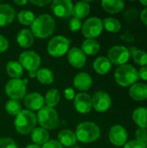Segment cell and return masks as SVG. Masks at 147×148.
I'll return each instance as SVG.
<instances>
[{"mask_svg":"<svg viewBox=\"0 0 147 148\" xmlns=\"http://www.w3.org/2000/svg\"><path fill=\"white\" fill-rule=\"evenodd\" d=\"M9 49V41L8 39L3 36V35H0V53L5 52Z\"/></svg>","mask_w":147,"mask_h":148,"instance_id":"obj_41","label":"cell"},{"mask_svg":"<svg viewBox=\"0 0 147 148\" xmlns=\"http://www.w3.org/2000/svg\"><path fill=\"white\" fill-rule=\"evenodd\" d=\"M55 30V21L49 14H42L36 17L31 25V32L34 36L45 39L54 34Z\"/></svg>","mask_w":147,"mask_h":148,"instance_id":"obj_1","label":"cell"},{"mask_svg":"<svg viewBox=\"0 0 147 148\" xmlns=\"http://www.w3.org/2000/svg\"><path fill=\"white\" fill-rule=\"evenodd\" d=\"M139 3L142 4L143 6H146L147 8V0H140L139 1Z\"/></svg>","mask_w":147,"mask_h":148,"instance_id":"obj_49","label":"cell"},{"mask_svg":"<svg viewBox=\"0 0 147 148\" xmlns=\"http://www.w3.org/2000/svg\"><path fill=\"white\" fill-rule=\"evenodd\" d=\"M92 99V107L98 113H105L112 106V99L105 91H97L94 94Z\"/></svg>","mask_w":147,"mask_h":148,"instance_id":"obj_11","label":"cell"},{"mask_svg":"<svg viewBox=\"0 0 147 148\" xmlns=\"http://www.w3.org/2000/svg\"><path fill=\"white\" fill-rule=\"evenodd\" d=\"M61 99V95L58 89L56 88H52L49 89L44 97V102L46 103L47 107L54 108V107L57 106Z\"/></svg>","mask_w":147,"mask_h":148,"instance_id":"obj_31","label":"cell"},{"mask_svg":"<svg viewBox=\"0 0 147 148\" xmlns=\"http://www.w3.org/2000/svg\"><path fill=\"white\" fill-rule=\"evenodd\" d=\"M135 140L144 143L147 147V129L139 127L135 131Z\"/></svg>","mask_w":147,"mask_h":148,"instance_id":"obj_35","label":"cell"},{"mask_svg":"<svg viewBox=\"0 0 147 148\" xmlns=\"http://www.w3.org/2000/svg\"><path fill=\"white\" fill-rule=\"evenodd\" d=\"M138 16H139V12L135 9H129L124 14V17L128 22H133Z\"/></svg>","mask_w":147,"mask_h":148,"instance_id":"obj_39","label":"cell"},{"mask_svg":"<svg viewBox=\"0 0 147 148\" xmlns=\"http://www.w3.org/2000/svg\"><path fill=\"white\" fill-rule=\"evenodd\" d=\"M16 42L22 48L27 49L31 47L34 42V36L31 30L28 29H21L16 36Z\"/></svg>","mask_w":147,"mask_h":148,"instance_id":"obj_22","label":"cell"},{"mask_svg":"<svg viewBox=\"0 0 147 148\" xmlns=\"http://www.w3.org/2000/svg\"><path fill=\"white\" fill-rule=\"evenodd\" d=\"M103 10L109 14H117L123 10L125 2L122 0H103L101 2Z\"/></svg>","mask_w":147,"mask_h":148,"instance_id":"obj_21","label":"cell"},{"mask_svg":"<svg viewBox=\"0 0 147 148\" xmlns=\"http://www.w3.org/2000/svg\"><path fill=\"white\" fill-rule=\"evenodd\" d=\"M130 97L136 101H143L147 99V84L142 82H136L130 87Z\"/></svg>","mask_w":147,"mask_h":148,"instance_id":"obj_19","label":"cell"},{"mask_svg":"<svg viewBox=\"0 0 147 148\" xmlns=\"http://www.w3.org/2000/svg\"><path fill=\"white\" fill-rule=\"evenodd\" d=\"M30 3L38 7H43V6H46L47 4H49L50 3V1L49 0H47V1H45V0H36V1L31 0Z\"/></svg>","mask_w":147,"mask_h":148,"instance_id":"obj_44","label":"cell"},{"mask_svg":"<svg viewBox=\"0 0 147 148\" xmlns=\"http://www.w3.org/2000/svg\"><path fill=\"white\" fill-rule=\"evenodd\" d=\"M73 84L75 88L78 90L85 92L91 88L93 84V79L88 73L81 72L75 76L73 80Z\"/></svg>","mask_w":147,"mask_h":148,"instance_id":"obj_18","label":"cell"},{"mask_svg":"<svg viewBox=\"0 0 147 148\" xmlns=\"http://www.w3.org/2000/svg\"><path fill=\"white\" fill-rule=\"evenodd\" d=\"M64 96H65V98L68 101L74 100L75 99V90L72 88H65V90H64Z\"/></svg>","mask_w":147,"mask_h":148,"instance_id":"obj_42","label":"cell"},{"mask_svg":"<svg viewBox=\"0 0 147 148\" xmlns=\"http://www.w3.org/2000/svg\"><path fill=\"white\" fill-rule=\"evenodd\" d=\"M27 3H28V1H26V0H14V3L16 5H19V6L25 5Z\"/></svg>","mask_w":147,"mask_h":148,"instance_id":"obj_46","label":"cell"},{"mask_svg":"<svg viewBox=\"0 0 147 148\" xmlns=\"http://www.w3.org/2000/svg\"><path fill=\"white\" fill-rule=\"evenodd\" d=\"M37 120L36 114L29 110H22L16 116L14 121V126L16 132L20 134L26 135L30 134L36 127Z\"/></svg>","mask_w":147,"mask_h":148,"instance_id":"obj_4","label":"cell"},{"mask_svg":"<svg viewBox=\"0 0 147 148\" xmlns=\"http://www.w3.org/2000/svg\"><path fill=\"white\" fill-rule=\"evenodd\" d=\"M0 3H1V2H0Z\"/></svg>","mask_w":147,"mask_h":148,"instance_id":"obj_51","label":"cell"},{"mask_svg":"<svg viewBox=\"0 0 147 148\" xmlns=\"http://www.w3.org/2000/svg\"><path fill=\"white\" fill-rule=\"evenodd\" d=\"M18 62L28 72L37 71L41 65V57L33 50H26L20 54Z\"/></svg>","mask_w":147,"mask_h":148,"instance_id":"obj_9","label":"cell"},{"mask_svg":"<svg viewBox=\"0 0 147 148\" xmlns=\"http://www.w3.org/2000/svg\"><path fill=\"white\" fill-rule=\"evenodd\" d=\"M25 148H42L40 146H37V145H36V144H31V145H29V146H27Z\"/></svg>","mask_w":147,"mask_h":148,"instance_id":"obj_48","label":"cell"},{"mask_svg":"<svg viewBox=\"0 0 147 148\" xmlns=\"http://www.w3.org/2000/svg\"><path fill=\"white\" fill-rule=\"evenodd\" d=\"M74 106L77 112L81 114L90 113L92 109V99L87 93H79L75 96Z\"/></svg>","mask_w":147,"mask_h":148,"instance_id":"obj_14","label":"cell"},{"mask_svg":"<svg viewBox=\"0 0 147 148\" xmlns=\"http://www.w3.org/2000/svg\"><path fill=\"white\" fill-rule=\"evenodd\" d=\"M24 99V105L27 108V110L29 111H39L42 107H44V97L37 93L32 92L29 95H26Z\"/></svg>","mask_w":147,"mask_h":148,"instance_id":"obj_15","label":"cell"},{"mask_svg":"<svg viewBox=\"0 0 147 148\" xmlns=\"http://www.w3.org/2000/svg\"><path fill=\"white\" fill-rule=\"evenodd\" d=\"M89 12H90V5L87 1L78 2L73 6L72 15L75 18L81 20L86 17L87 16H88Z\"/></svg>","mask_w":147,"mask_h":148,"instance_id":"obj_25","label":"cell"},{"mask_svg":"<svg viewBox=\"0 0 147 148\" xmlns=\"http://www.w3.org/2000/svg\"><path fill=\"white\" fill-rule=\"evenodd\" d=\"M108 139L109 141L115 147H123L128 140V134L127 131L124 127L121 125L116 124L113 125L108 134Z\"/></svg>","mask_w":147,"mask_h":148,"instance_id":"obj_12","label":"cell"},{"mask_svg":"<svg viewBox=\"0 0 147 148\" xmlns=\"http://www.w3.org/2000/svg\"><path fill=\"white\" fill-rule=\"evenodd\" d=\"M81 49L86 56H94L100 51L101 44L95 39H86L81 43Z\"/></svg>","mask_w":147,"mask_h":148,"instance_id":"obj_26","label":"cell"},{"mask_svg":"<svg viewBox=\"0 0 147 148\" xmlns=\"http://www.w3.org/2000/svg\"><path fill=\"white\" fill-rule=\"evenodd\" d=\"M31 140L34 144L39 146L45 144L49 140V134L48 130L42 127H35V129L31 132Z\"/></svg>","mask_w":147,"mask_h":148,"instance_id":"obj_27","label":"cell"},{"mask_svg":"<svg viewBox=\"0 0 147 148\" xmlns=\"http://www.w3.org/2000/svg\"><path fill=\"white\" fill-rule=\"evenodd\" d=\"M71 41L63 36H55L50 39L47 46V51L52 57H62L68 52Z\"/></svg>","mask_w":147,"mask_h":148,"instance_id":"obj_6","label":"cell"},{"mask_svg":"<svg viewBox=\"0 0 147 148\" xmlns=\"http://www.w3.org/2000/svg\"><path fill=\"white\" fill-rule=\"evenodd\" d=\"M130 54L134 61V62L141 67L147 65V52L142 49L132 47L129 49Z\"/></svg>","mask_w":147,"mask_h":148,"instance_id":"obj_30","label":"cell"},{"mask_svg":"<svg viewBox=\"0 0 147 148\" xmlns=\"http://www.w3.org/2000/svg\"><path fill=\"white\" fill-rule=\"evenodd\" d=\"M57 138L61 145L66 147H72L75 146V143L77 141L75 134L69 129H63L60 131L57 135Z\"/></svg>","mask_w":147,"mask_h":148,"instance_id":"obj_20","label":"cell"},{"mask_svg":"<svg viewBox=\"0 0 147 148\" xmlns=\"http://www.w3.org/2000/svg\"><path fill=\"white\" fill-rule=\"evenodd\" d=\"M103 23L99 17H89L87 19L81 27L82 35L87 39H94L98 37L103 31Z\"/></svg>","mask_w":147,"mask_h":148,"instance_id":"obj_8","label":"cell"},{"mask_svg":"<svg viewBox=\"0 0 147 148\" xmlns=\"http://www.w3.org/2000/svg\"><path fill=\"white\" fill-rule=\"evenodd\" d=\"M28 73H29V75L30 78H36V71H30Z\"/></svg>","mask_w":147,"mask_h":148,"instance_id":"obj_47","label":"cell"},{"mask_svg":"<svg viewBox=\"0 0 147 148\" xmlns=\"http://www.w3.org/2000/svg\"><path fill=\"white\" fill-rule=\"evenodd\" d=\"M70 148H81V147H78V146H74V147H70Z\"/></svg>","mask_w":147,"mask_h":148,"instance_id":"obj_50","label":"cell"},{"mask_svg":"<svg viewBox=\"0 0 147 148\" xmlns=\"http://www.w3.org/2000/svg\"><path fill=\"white\" fill-rule=\"evenodd\" d=\"M73 6L70 0H55L51 3V10L56 16L67 18L72 15Z\"/></svg>","mask_w":147,"mask_h":148,"instance_id":"obj_13","label":"cell"},{"mask_svg":"<svg viewBox=\"0 0 147 148\" xmlns=\"http://www.w3.org/2000/svg\"><path fill=\"white\" fill-rule=\"evenodd\" d=\"M0 148H18L16 143L10 138H0Z\"/></svg>","mask_w":147,"mask_h":148,"instance_id":"obj_36","label":"cell"},{"mask_svg":"<svg viewBox=\"0 0 147 148\" xmlns=\"http://www.w3.org/2000/svg\"><path fill=\"white\" fill-rule=\"evenodd\" d=\"M35 19L36 17L34 13L29 10H23L17 14L18 22L24 26H29V25L31 26Z\"/></svg>","mask_w":147,"mask_h":148,"instance_id":"obj_33","label":"cell"},{"mask_svg":"<svg viewBox=\"0 0 147 148\" xmlns=\"http://www.w3.org/2000/svg\"><path fill=\"white\" fill-rule=\"evenodd\" d=\"M36 79L38 82L44 85H49L53 83L55 80L54 73L48 68H42L36 71Z\"/></svg>","mask_w":147,"mask_h":148,"instance_id":"obj_29","label":"cell"},{"mask_svg":"<svg viewBox=\"0 0 147 148\" xmlns=\"http://www.w3.org/2000/svg\"><path fill=\"white\" fill-rule=\"evenodd\" d=\"M76 139L81 143H92L97 140L101 136L100 127L94 122L84 121L80 123L75 131Z\"/></svg>","mask_w":147,"mask_h":148,"instance_id":"obj_3","label":"cell"},{"mask_svg":"<svg viewBox=\"0 0 147 148\" xmlns=\"http://www.w3.org/2000/svg\"><path fill=\"white\" fill-rule=\"evenodd\" d=\"M138 74H139V79L147 82V65L144 66V67H141L140 69L138 71Z\"/></svg>","mask_w":147,"mask_h":148,"instance_id":"obj_43","label":"cell"},{"mask_svg":"<svg viewBox=\"0 0 147 148\" xmlns=\"http://www.w3.org/2000/svg\"><path fill=\"white\" fill-rule=\"evenodd\" d=\"M107 56V58L110 62L118 66L126 64L131 57L129 49L122 45L113 46L109 49Z\"/></svg>","mask_w":147,"mask_h":148,"instance_id":"obj_10","label":"cell"},{"mask_svg":"<svg viewBox=\"0 0 147 148\" xmlns=\"http://www.w3.org/2000/svg\"><path fill=\"white\" fill-rule=\"evenodd\" d=\"M28 79H11L5 85V93L11 99L19 101L26 95Z\"/></svg>","mask_w":147,"mask_h":148,"instance_id":"obj_7","label":"cell"},{"mask_svg":"<svg viewBox=\"0 0 147 148\" xmlns=\"http://www.w3.org/2000/svg\"><path fill=\"white\" fill-rule=\"evenodd\" d=\"M6 72L12 79H21L23 75V68L16 61H10L6 64Z\"/></svg>","mask_w":147,"mask_h":148,"instance_id":"obj_28","label":"cell"},{"mask_svg":"<svg viewBox=\"0 0 147 148\" xmlns=\"http://www.w3.org/2000/svg\"><path fill=\"white\" fill-rule=\"evenodd\" d=\"M139 17L141 22L147 26V8H145L141 10V12L139 13Z\"/></svg>","mask_w":147,"mask_h":148,"instance_id":"obj_45","label":"cell"},{"mask_svg":"<svg viewBox=\"0 0 147 148\" xmlns=\"http://www.w3.org/2000/svg\"><path fill=\"white\" fill-rule=\"evenodd\" d=\"M133 120L139 128L147 129V108L139 107L133 112Z\"/></svg>","mask_w":147,"mask_h":148,"instance_id":"obj_24","label":"cell"},{"mask_svg":"<svg viewBox=\"0 0 147 148\" xmlns=\"http://www.w3.org/2000/svg\"><path fill=\"white\" fill-rule=\"evenodd\" d=\"M123 148H147V147L140 141H138L136 140H131L123 146Z\"/></svg>","mask_w":147,"mask_h":148,"instance_id":"obj_38","label":"cell"},{"mask_svg":"<svg viewBox=\"0 0 147 148\" xmlns=\"http://www.w3.org/2000/svg\"><path fill=\"white\" fill-rule=\"evenodd\" d=\"M81 27H82V23L80 19H77V18H71L69 23H68V28L71 31L73 32H76L80 29H81Z\"/></svg>","mask_w":147,"mask_h":148,"instance_id":"obj_37","label":"cell"},{"mask_svg":"<svg viewBox=\"0 0 147 148\" xmlns=\"http://www.w3.org/2000/svg\"><path fill=\"white\" fill-rule=\"evenodd\" d=\"M115 82L121 87H131L139 80L138 70L132 64H123L118 66L114 72Z\"/></svg>","mask_w":147,"mask_h":148,"instance_id":"obj_2","label":"cell"},{"mask_svg":"<svg viewBox=\"0 0 147 148\" xmlns=\"http://www.w3.org/2000/svg\"><path fill=\"white\" fill-rule=\"evenodd\" d=\"M103 28L111 33H118L121 29V23L120 22L114 18V17H106L102 20Z\"/></svg>","mask_w":147,"mask_h":148,"instance_id":"obj_32","label":"cell"},{"mask_svg":"<svg viewBox=\"0 0 147 148\" xmlns=\"http://www.w3.org/2000/svg\"><path fill=\"white\" fill-rule=\"evenodd\" d=\"M36 120L41 127L46 130H53L60 124V119L57 112L49 107H42L37 113Z\"/></svg>","mask_w":147,"mask_h":148,"instance_id":"obj_5","label":"cell"},{"mask_svg":"<svg viewBox=\"0 0 147 148\" xmlns=\"http://www.w3.org/2000/svg\"><path fill=\"white\" fill-rule=\"evenodd\" d=\"M42 148H63L61 143L55 140H49L45 144L42 145Z\"/></svg>","mask_w":147,"mask_h":148,"instance_id":"obj_40","label":"cell"},{"mask_svg":"<svg viewBox=\"0 0 147 148\" xmlns=\"http://www.w3.org/2000/svg\"><path fill=\"white\" fill-rule=\"evenodd\" d=\"M16 16L15 9L7 3H0V27H4L12 23Z\"/></svg>","mask_w":147,"mask_h":148,"instance_id":"obj_17","label":"cell"},{"mask_svg":"<svg viewBox=\"0 0 147 148\" xmlns=\"http://www.w3.org/2000/svg\"><path fill=\"white\" fill-rule=\"evenodd\" d=\"M93 68L97 74L103 75L107 74L110 71L112 68V63L110 62L107 57L100 56L94 60L93 63Z\"/></svg>","mask_w":147,"mask_h":148,"instance_id":"obj_23","label":"cell"},{"mask_svg":"<svg viewBox=\"0 0 147 148\" xmlns=\"http://www.w3.org/2000/svg\"><path fill=\"white\" fill-rule=\"evenodd\" d=\"M5 111L12 116H16L21 111L22 107L18 101L16 100H9L5 104Z\"/></svg>","mask_w":147,"mask_h":148,"instance_id":"obj_34","label":"cell"},{"mask_svg":"<svg viewBox=\"0 0 147 148\" xmlns=\"http://www.w3.org/2000/svg\"><path fill=\"white\" fill-rule=\"evenodd\" d=\"M68 61L71 66L76 69H81L85 66L87 62V56L83 51L77 47L70 49L68 52Z\"/></svg>","mask_w":147,"mask_h":148,"instance_id":"obj_16","label":"cell"}]
</instances>
